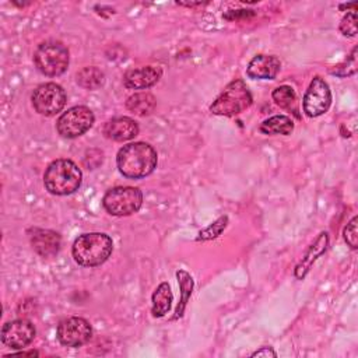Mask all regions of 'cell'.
Instances as JSON below:
<instances>
[{
	"instance_id": "obj_24",
	"label": "cell",
	"mask_w": 358,
	"mask_h": 358,
	"mask_svg": "<svg viewBox=\"0 0 358 358\" xmlns=\"http://www.w3.org/2000/svg\"><path fill=\"white\" fill-rule=\"evenodd\" d=\"M357 222H358V217H352L348 224L344 227L343 229V236L344 241L347 242V245L351 249H357L358 248V234H357Z\"/></svg>"
},
{
	"instance_id": "obj_7",
	"label": "cell",
	"mask_w": 358,
	"mask_h": 358,
	"mask_svg": "<svg viewBox=\"0 0 358 358\" xmlns=\"http://www.w3.org/2000/svg\"><path fill=\"white\" fill-rule=\"evenodd\" d=\"M95 116L87 106H73L63 112L57 122L56 130L64 138H76L87 133L94 124Z\"/></svg>"
},
{
	"instance_id": "obj_10",
	"label": "cell",
	"mask_w": 358,
	"mask_h": 358,
	"mask_svg": "<svg viewBox=\"0 0 358 358\" xmlns=\"http://www.w3.org/2000/svg\"><path fill=\"white\" fill-rule=\"evenodd\" d=\"M331 103V91L329 84L319 76L313 77L305 95H303V112L309 117H317L326 113Z\"/></svg>"
},
{
	"instance_id": "obj_12",
	"label": "cell",
	"mask_w": 358,
	"mask_h": 358,
	"mask_svg": "<svg viewBox=\"0 0 358 358\" xmlns=\"http://www.w3.org/2000/svg\"><path fill=\"white\" fill-rule=\"evenodd\" d=\"M29 241L34 250L45 259L56 256L62 245V238L57 232L42 228H32L29 231Z\"/></svg>"
},
{
	"instance_id": "obj_6",
	"label": "cell",
	"mask_w": 358,
	"mask_h": 358,
	"mask_svg": "<svg viewBox=\"0 0 358 358\" xmlns=\"http://www.w3.org/2000/svg\"><path fill=\"white\" fill-rule=\"evenodd\" d=\"M102 204L110 215H131L140 210L143 204V193L138 187L116 186L103 194Z\"/></svg>"
},
{
	"instance_id": "obj_11",
	"label": "cell",
	"mask_w": 358,
	"mask_h": 358,
	"mask_svg": "<svg viewBox=\"0 0 358 358\" xmlns=\"http://www.w3.org/2000/svg\"><path fill=\"white\" fill-rule=\"evenodd\" d=\"M35 326L27 319L7 322L1 329V341L11 350H24L35 338Z\"/></svg>"
},
{
	"instance_id": "obj_4",
	"label": "cell",
	"mask_w": 358,
	"mask_h": 358,
	"mask_svg": "<svg viewBox=\"0 0 358 358\" xmlns=\"http://www.w3.org/2000/svg\"><path fill=\"white\" fill-rule=\"evenodd\" d=\"M252 94L243 80L231 81L224 91L211 103L210 110L220 116H235L246 110L252 105Z\"/></svg>"
},
{
	"instance_id": "obj_5",
	"label": "cell",
	"mask_w": 358,
	"mask_h": 358,
	"mask_svg": "<svg viewBox=\"0 0 358 358\" xmlns=\"http://www.w3.org/2000/svg\"><path fill=\"white\" fill-rule=\"evenodd\" d=\"M34 62L42 74L48 77H57L67 70L70 56L67 48L62 42L49 41L36 48Z\"/></svg>"
},
{
	"instance_id": "obj_2",
	"label": "cell",
	"mask_w": 358,
	"mask_h": 358,
	"mask_svg": "<svg viewBox=\"0 0 358 358\" xmlns=\"http://www.w3.org/2000/svg\"><path fill=\"white\" fill-rule=\"evenodd\" d=\"M113 250L112 238L103 232H87L76 238L71 253L83 267H96L105 263Z\"/></svg>"
},
{
	"instance_id": "obj_16",
	"label": "cell",
	"mask_w": 358,
	"mask_h": 358,
	"mask_svg": "<svg viewBox=\"0 0 358 358\" xmlns=\"http://www.w3.org/2000/svg\"><path fill=\"white\" fill-rule=\"evenodd\" d=\"M327 245H329V234L326 231H322L316 238L315 241L310 243V246L308 248L305 256L301 259V262L296 264L295 267V277L298 280H303V277L308 274V271L310 270L312 264L315 263V260L326 252L327 249Z\"/></svg>"
},
{
	"instance_id": "obj_22",
	"label": "cell",
	"mask_w": 358,
	"mask_h": 358,
	"mask_svg": "<svg viewBox=\"0 0 358 358\" xmlns=\"http://www.w3.org/2000/svg\"><path fill=\"white\" fill-rule=\"evenodd\" d=\"M273 101L275 102V105H278L282 109H292L294 112H296V95L295 91L289 87V85H280L277 87L273 94Z\"/></svg>"
},
{
	"instance_id": "obj_26",
	"label": "cell",
	"mask_w": 358,
	"mask_h": 358,
	"mask_svg": "<svg viewBox=\"0 0 358 358\" xmlns=\"http://www.w3.org/2000/svg\"><path fill=\"white\" fill-rule=\"evenodd\" d=\"M227 217H221L218 218L215 222H213L208 228H206L204 231L200 232V236L197 238V241H206V239H211V238H217L222 229L227 227Z\"/></svg>"
},
{
	"instance_id": "obj_29",
	"label": "cell",
	"mask_w": 358,
	"mask_h": 358,
	"mask_svg": "<svg viewBox=\"0 0 358 358\" xmlns=\"http://www.w3.org/2000/svg\"><path fill=\"white\" fill-rule=\"evenodd\" d=\"M178 4L179 6H186V7H196V6H203V4H207V3H201V1H199V3H179L178 1Z\"/></svg>"
},
{
	"instance_id": "obj_14",
	"label": "cell",
	"mask_w": 358,
	"mask_h": 358,
	"mask_svg": "<svg viewBox=\"0 0 358 358\" xmlns=\"http://www.w3.org/2000/svg\"><path fill=\"white\" fill-rule=\"evenodd\" d=\"M281 69V62L273 55H256L248 64L246 73L253 80H273Z\"/></svg>"
},
{
	"instance_id": "obj_17",
	"label": "cell",
	"mask_w": 358,
	"mask_h": 358,
	"mask_svg": "<svg viewBox=\"0 0 358 358\" xmlns=\"http://www.w3.org/2000/svg\"><path fill=\"white\" fill-rule=\"evenodd\" d=\"M172 301H173V294L171 291V285L166 281L161 282L155 288V291L152 292V296H151L152 316L154 317L165 316L172 306Z\"/></svg>"
},
{
	"instance_id": "obj_27",
	"label": "cell",
	"mask_w": 358,
	"mask_h": 358,
	"mask_svg": "<svg viewBox=\"0 0 358 358\" xmlns=\"http://www.w3.org/2000/svg\"><path fill=\"white\" fill-rule=\"evenodd\" d=\"M255 13L252 11V10H236V11H228L227 14H225V18H228V20H236V18H239V17H250V15H253Z\"/></svg>"
},
{
	"instance_id": "obj_3",
	"label": "cell",
	"mask_w": 358,
	"mask_h": 358,
	"mask_svg": "<svg viewBox=\"0 0 358 358\" xmlns=\"http://www.w3.org/2000/svg\"><path fill=\"white\" fill-rule=\"evenodd\" d=\"M81 169L76 162L67 158L52 161L43 173L46 190L56 196H67L74 193L81 186Z\"/></svg>"
},
{
	"instance_id": "obj_8",
	"label": "cell",
	"mask_w": 358,
	"mask_h": 358,
	"mask_svg": "<svg viewBox=\"0 0 358 358\" xmlns=\"http://www.w3.org/2000/svg\"><path fill=\"white\" fill-rule=\"evenodd\" d=\"M32 106L43 116H55L59 113L67 101L66 91L56 83H45L38 85L32 92Z\"/></svg>"
},
{
	"instance_id": "obj_23",
	"label": "cell",
	"mask_w": 358,
	"mask_h": 358,
	"mask_svg": "<svg viewBox=\"0 0 358 358\" xmlns=\"http://www.w3.org/2000/svg\"><path fill=\"white\" fill-rule=\"evenodd\" d=\"M357 64L358 63H357V46H355L344 63L334 66L329 71H330V74L337 76V77H348V76H352L357 73Z\"/></svg>"
},
{
	"instance_id": "obj_20",
	"label": "cell",
	"mask_w": 358,
	"mask_h": 358,
	"mask_svg": "<svg viewBox=\"0 0 358 358\" xmlns=\"http://www.w3.org/2000/svg\"><path fill=\"white\" fill-rule=\"evenodd\" d=\"M176 278H178V282H179V288H180V301L176 306V310H175V316L173 319H179L183 316V312H185V308L187 305V301L192 295V291H193V285H194V281H193V277L185 271V270H179L176 271Z\"/></svg>"
},
{
	"instance_id": "obj_25",
	"label": "cell",
	"mask_w": 358,
	"mask_h": 358,
	"mask_svg": "<svg viewBox=\"0 0 358 358\" xmlns=\"http://www.w3.org/2000/svg\"><path fill=\"white\" fill-rule=\"evenodd\" d=\"M340 32L345 36H355L357 35V13L350 11L347 13L340 21Z\"/></svg>"
},
{
	"instance_id": "obj_1",
	"label": "cell",
	"mask_w": 358,
	"mask_h": 358,
	"mask_svg": "<svg viewBox=\"0 0 358 358\" xmlns=\"http://www.w3.org/2000/svg\"><path fill=\"white\" fill-rule=\"evenodd\" d=\"M158 155L152 145L143 141H134L123 145L116 155L119 172L129 179H141L148 176L157 168Z\"/></svg>"
},
{
	"instance_id": "obj_18",
	"label": "cell",
	"mask_w": 358,
	"mask_h": 358,
	"mask_svg": "<svg viewBox=\"0 0 358 358\" xmlns=\"http://www.w3.org/2000/svg\"><path fill=\"white\" fill-rule=\"evenodd\" d=\"M157 105V99L150 92H136L126 101V108L137 115V116H145L150 115Z\"/></svg>"
},
{
	"instance_id": "obj_28",
	"label": "cell",
	"mask_w": 358,
	"mask_h": 358,
	"mask_svg": "<svg viewBox=\"0 0 358 358\" xmlns=\"http://www.w3.org/2000/svg\"><path fill=\"white\" fill-rule=\"evenodd\" d=\"M252 357H266V358L273 357V358H275L277 354H275V351H274L271 347H262L260 350L255 351V352L252 354Z\"/></svg>"
},
{
	"instance_id": "obj_13",
	"label": "cell",
	"mask_w": 358,
	"mask_h": 358,
	"mask_svg": "<svg viewBox=\"0 0 358 358\" xmlns=\"http://www.w3.org/2000/svg\"><path fill=\"white\" fill-rule=\"evenodd\" d=\"M162 77V69L158 66H143L138 69H130L123 76V84L130 90L150 88Z\"/></svg>"
},
{
	"instance_id": "obj_21",
	"label": "cell",
	"mask_w": 358,
	"mask_h": 358,
	"mask_svg": "<svg viewBox=\"0 0 358 358\" xmlns=\"http://www.w3.org/2000/svg\"><path fill=\"white\" fill-rule=\"evenodd\" d=\"M77 84L85 90H96L99 88L103 81H105V76L101 71V69L95 67V66H88L81 69L77 76Z\"/></svg>"
},
{
	"instance_id": "obj_15",
	"label": "cell",
	"mask_w": 358,
	"mask_h": 358,
	"mask_svg": "<svg viewBox=\"0 0 358 358\" xmlns=\"http://www.w3.org/2000/svg\"><path fill=\"white\" fill-rule=\"evenodd\" d=\"M103 134L113 141H127L138 134V124L127 116L113 117L105 123Z\"/></svg>"
},
{
	"instance_id": "obj_19",
	"label": "cell",
	"mask_w": 358,
	"mask_h": 358,
	"mask_svg": "<svg viewBox=\"0 0 358 358\" xmlns=\"http://www.w3.org/2000/svg\"><path fill=\"white\" fill-rule=\"evenodd\" d=\"M294 130V122L285 115H274L260 124V131L264 134L288 136Z\"/></svg>"
},
{
	"instance_id": "obj_9",
	"label": "cell",
	"mask_w": 358,
	"mask_h": 358,
	"mask_svg": "<svg viewBox=\"0 0 358 358\" xmlns=\"http://www.w3.org/2000/svg\"><path fill=\"white\" fill-rule=\"evenodd\" d=\"M56 337L62 345L81 347L92 337V327L88 320L78 316L63 319L56 329Z\"/></svg>"
}]
</instances>
